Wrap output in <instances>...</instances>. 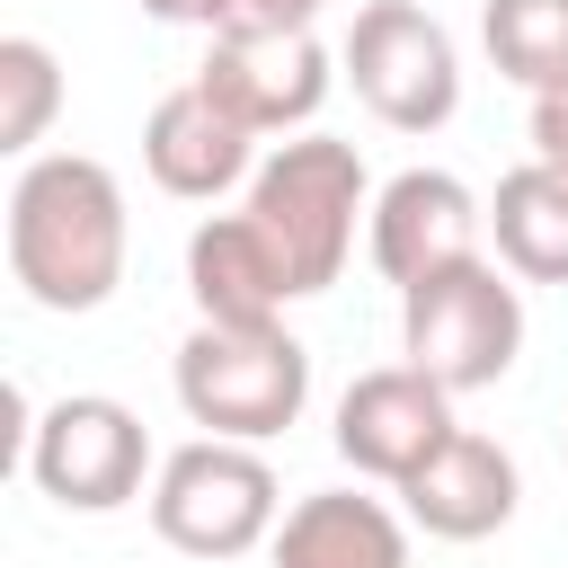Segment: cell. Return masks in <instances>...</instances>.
<instances>
[{"label": "cell", "mask_w": 568, "mask_h": 568, "mask_svg": "<svg viewBox=\"0 0 568 568\" xmlns=\"http://www.w3.org/2000/svg\"><path fill=\"white\" fill-rule=\"evenodd\" d=\"M9 275L36 311H98L124 284V186L89 151H36L9 178Z\"/></svg>", "instance_id": "obj_1"}, {"label": "cell", "mask_w": 568, "mask_h": 568, "mask_svg": "<svg viewBox=\"0 0 568 568\" xmlns=\"http://www.w3.org/2000/svg\"><path fill=\"white\" fill-rule=\"evenodd\" d=\"M355 213H373V186H364L355 142L293 133V142H275V151L257 160V178H248V222L275 240V257L293 266L302 293H328V284L346 275Z\"/></svg>", "instance_id": "obj_2"}, {"label": "cell", "mask_w": 568, "mask_h": 568, "mask_svg": "<svg viewBox=\"0 0 568 568\" xmlns=\"http://www.w3.org/2000/svg\"><path fill=\"white\" fill-rule=\"evenodd\" d=\"M169 382H178V408L204 426V435H222V444H266V435H284L302 408H311V346L275 320V328H186V346H178V364H169Z\"/></svg>", "instance_id": "obj_3"}, {"label": "cell", "mask_w": 568, "mask_h": 568, "mask_svg": "<svg viewBox=\"0 0 568 568\" xmlns=\"http://www.w3.org/2000/svg\"><path fill=\"white\" fill-rule=\"evenodd\" d=\"M399 346L426 382H444L453 399L470 390H497L524 355V293L488 266V257H462V266H435L399 293Z\"/></svg>", "instance_id": "obj_4"}, {"label": "cell", "mask_w": 568, "mask_h": 568, "mask_svg": "<svg viewBox=\"0 0 568 568\" xmlns=\"http://www.w3.org/2000/svg\"><path fill=\"white\" fill-rule=\"evenodd\" d=\"M275 524H284V497H275V470L257 444L195 435L151 479V532L186 559H240V550L275 541Z\"/></svg>", "instance_id": "obj_5"}, {"label": "cell", "mask_w": 568, "mask_h": 568, "mask_svg": "<svg viewBox=\"0 0 568 568\" xmlns=\"http://www.w3.org/2000/svg\"><path fill=\"white\" fill-rule=\"evenodd\" d=\"M337 71L390 133H435L462 106V53H453L444 18H426L417 0H364L337 44Z\"/></svg>", "instance_id": "obj_6"}, {"label": "cell", "mask_w": 568, "mask_h": 568, "mask_svg": "<svg viewBox=\"0 0 568 568\" xmlns=\"http://www.w3.org/2000/svg\"><path fill=\"white\" fill-rule=\"evenodd\" d=\"M27 479H36L53 506H71V515H115V506H133L142 479H160V470H151V435H142V417H133L124 399H106V390H62V399L36 408V426H27Z\"/></svg>", "instance_id": "obj_7"}, {"label": "cell", "mask_w": 568, "mask_h": 568, "mask_svg": "<svg viewBox=\"0 0 568 568\" xmlns=\"http://www.w3.org/2000/svg\"><path fill=\"white\" fill-rule=\"evenodd\" d=\"M453 435V390L426 382L417 364H382V373H355L337 390V453L364 470V479H417Z\"/></svg>", "instance_id": "obj_8"}, {"label": "cell", "mask_w": 568, "mask_h": 568, "mask_svg": "<svg viewBox=\"0 0 568 568\" xmlns=\"http://www.w3.org/2000/svg\"><path fill=\"white\" fill-rule=\"evenodd\" d=\"M328 53H320V36H213L204 44V71H195V89L222 106V115H240L257 142L266 133H302L311 115H320V98H328Z\"/></svg>", "instance_id": "obj_9"}, {"label": "cell", "mask_w": 568, "mask_h": 568, "mask_svg": "<svg viewBox=\"0 0 568 568\" xmlns=\"http://www.w3.org/2000/svg\"><path fill=\"white\" fill-rule=\"evenodd\" d=\"M479 231H488V204H479L453 169H399V178L373 195V213H364L373 266H382L399 293H408L417 275H435V266L479 257Z\"/></svg>", "instance_id": "obj_10"}, {"label": "cell", "mask_w": 568, "mask_h": 568, "mask_svg": "<svg viewBox=\"0 0 568 568\" xmlns=\"http://www.w3.org/2000/svg\"><path fill=\"white\" fill-rule=\"evenodd\" d=\"M399 506H408V524H417L426 541H488V532L515 524L524 470H515V453H506L497 435L453 426L444 453H435L417 479H399Z\"/></svg>", "instance_id": "obj_11"}, {"label": "cell", "mask_w": 568, "mask_h": 568, "mask_svg": "<svg viewBox=\"0 0 568 568\" xmlns=\"http://www.w3.org/2000/svg\"><path fill=\"white\" fill-rule=\"evenodd\" d=\"M142 169H151L160 195L213 204V195H231V186L257 178V133H248L240 115H222V106L186 80V89H169V98L142 115Z\"/></svg>", "instance_id": "obj_12"}, {"label": "cell", "mask_w": 568, "mask_h": 568, "mask_svg": "<svg viewBox=\"0 0 568 568\" xmlns=\"http://www.w3.org/2000/svg\"><path fill=\"white\" fill-rule=\"evenodd\" d=\"M186 293L204 328H275L284 302H302L293 266L275 257V240L248 213H213L186 231Z\"/></svg>", "instance_id": "obj_13"}, {"label": "cell", "mask_w": 568, "mask_h": 568, "mask_svg": "<svg viewBox=\"0 0 568 568\" xmlns=\"http://www.w3.org/2000/svg\"><path fill=\"white\" fill-rule=\"evenodd\" d=\"M266 559L275 568H408V524L364 488H320L284 506Z\"/></svg>", "instance_id": "obj_14"}, {"label": "cell", "mask_w": 568, "mask_h": 568, "mask_svg": "<svg viewBox=\"0 0 568 568\" xmlns=\"http://www.w3.org/2000/svg\"><path fill=\"white\" fill-rule=\"evenodd\" d=\"M488 240H497L506 275H524V284H568V178L541 169V160L506 169L497 195H488Z\"/></svg>", "instance_id": "obj_15"}, {"label": "cell", "mask_w": 568, "mask_h": 568, "mask_svg": "<svg viewBox=\"0 0 568 568\" xmlns=\"http://www.w3.org/2000/svg\"><path fill=\"white\" fill-rule=\"evenodd\" d=\"M479 44L515 89H568V0H479Z\"/></svg>", "instance_id": "obj_16"}, {"label": "cell", "mask_w": 568, "mask_h": 568, "mask_svg": "<svg viewBox=\"0 0 568 568\" xmlns=\"http://www.w3.org/2000/svg\"><path fill=\"white\" fill-rule=\"evenodd\" d=\"M53 106H62V62H53V44L0 36V151H27V160H36Z\"/></svg>", "instance_id": "obj_17"}, {"label": "cell", "mask_w": 568, "mask_h": 568, "mask_svg": "<svg viewBox=\"0 0 568 568\" xmlns=\"http://www.w3.org/2000/svg\"><path fill=\"white\" fill-rule=\"evenodd\" d=\"M328 0H204V36H311Z\"/></svg>", "instance_id": "obj_18"}, {"label": "cell", "mask_w": 568, "mask_h": 568, "mask_svg": "<svg viewBox=\"0 0 568 568\" xmlns=\"http://www.w3.org/2000/svg\"><path fill=\"white\" fill-rule=\"evenodd\" d=\"M532 160L568 178V89H550V98H532Z\"/></svg>", "instance_id": "obj_19"}, {"label": "cell", "mask_w": 568, "mask_h": 568, "mask_svg": "<svg viewBox=\"0 0 568 568\" xmlns=\"http://www.w3.org/2000/svg\"><path fill=\"white\" fill-rule=\"evenodd\" d=\"M133 9H142V18H195V27H204V0H133Z\"/></svg>", "instance_id": "obj_20"}, {"label": "cell", "mask_w": 568, "mask_h": 568, "mask_svg": "<svg viewBox=\"0 0 568 568\" xmlns=\"http://www.w3.org/2000/svg\"><path fill=\"white\" fill-rule=\"evenodd\" d=\"M559 462H568V426H559Z\"/></svg>", "instance_id": "obj_21"}]
</instances>
